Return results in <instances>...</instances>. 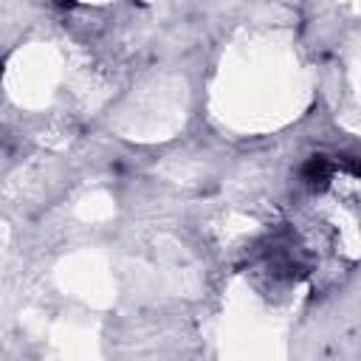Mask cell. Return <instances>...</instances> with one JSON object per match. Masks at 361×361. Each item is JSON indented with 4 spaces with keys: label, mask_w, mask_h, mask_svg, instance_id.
Returning <instances> with one entry per match:
<instances>
[{
    "label": "cell",
    "mask_w": 361,
    "mask_h": 361,
    "mask_svg": "<svg viewBox=\"0 0 361 361\" xmlns=\"http://www.w3.org/2000/svg\"><path fill=\"white\" fill-rule=\"evenodd\" d=\"M330 164L324 161V158H310L307 164H305V180L307 183H324L327 178H330Z\"/></svg>",
    "instance_id": "obj_1"
}]
</instances>
